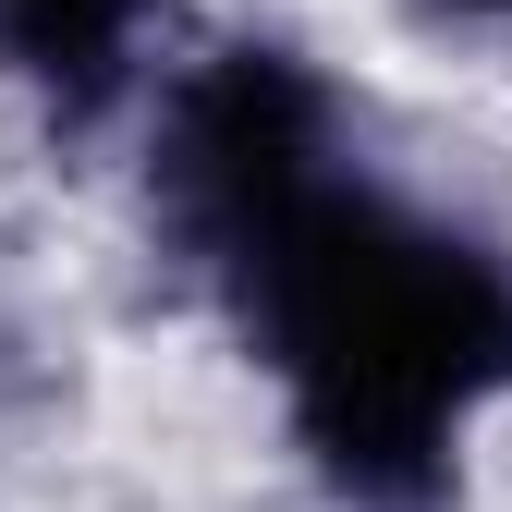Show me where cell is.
Segmentation results:
<instances>
[{
    "mask_svg": "<svg viewBox=\"0 0 512 512\" xmlns=\"http://www.w3.org/2000/svg\"><path fill=\"white\" fill-rule=\"evenodd\" d=\"M196 305L317 512H476L512 427V220L354 135Z\"/></svg>",
    "mask_w": 512,
    "mask_h": 512,
    "instance_id": "6da1fadb",
    "label": "cell"
},
{
    "mask_svg": "<svg viewBox=\"0 0 512 512\" xmlns=\"http://www.w3.org/2000/svg\"><path fill=\"white\" fill-rule=\"evenodd\" d=\"M391 25L452 61H512V0H391Z\"/></svg>",
    "mask_w": 512,
    "mask_h": 512,
    "instance_id": "3957f363",
    "label": "cell"
},
{
    "mask_svg": "<svg viewBox=\"0 0 512 512\" xmlns=\"http://www.w3.org/2000/svg\"><path fill=\"white\" fill-rule=\"evenodd\" d=\"M183 37H196L183 0H0V98L37 147L122 159V135H135V110Z\"/></svg>",
    "mask_w": 512,
    "mask_h": 512,
    "instance_id": "7a4b0ae2",
    "label": "cell"
}]
</instances>
